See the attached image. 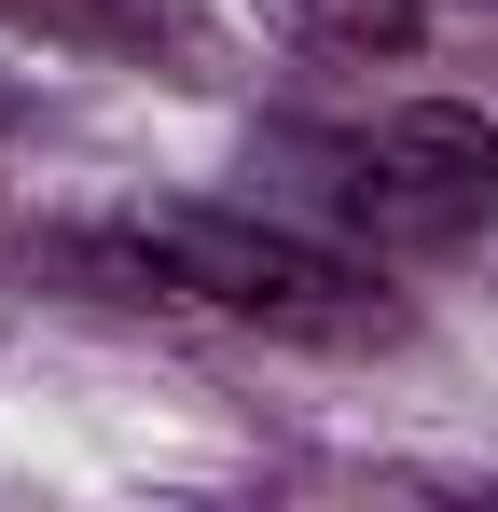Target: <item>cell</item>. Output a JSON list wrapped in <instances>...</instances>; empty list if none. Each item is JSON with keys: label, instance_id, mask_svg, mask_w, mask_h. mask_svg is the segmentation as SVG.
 I'll return each mask as SVG.
<instances>
[{"label": "cell", "instance_id": "1", "mask_svg": "<svg viewBox=\"0 0 498 512\" xmlns=\"http://www.w3.org/2000/svg\"><path fill=\"white\" fill-rule=\"evenodd\" d=\"M42 263L97 291V305H180V319H236V333L277 346H360L388 333V291L346 236H305V222H263V208H111V222H70L42 236Z\"/></svg>", "mask_w": 498, "mask_h": 512}, {"label": "cell", "instance_id": "2", "mask_svg": "<svg viewBox=\"0 0 498 512\" xmlns=\"http://www.w3.org/2000/svg\"><path fill=\"white\" fill-rule=\"evenodd\" d=\"M291 167H305V194L346 250H457L498 208L485 111H443V97L374 111V125H319V139H291Z\"/></svg>", "mask_w": 498, "mask_h": 512}, {"label": "cell", "instance_id": "3", "mask_svg": "<svg viewBox=\"0 0 498 512\" xmlns=\"http://www.w3.org/2000/svg\"><path fill=\"white\" fill-rule=\"evenodd\" d=\"M305 42H332V56H402L415 28H429V0H277Z\"/></svg>", "mask_w": 498, "mask_h": 512}]
</instances>
